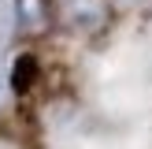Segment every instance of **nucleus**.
I'll return each instance as SVG.
<instances>
[{"instance_id": "nucleus-3", "label": "nucleus", "mask_w": 152, "mask_h": 149, "mask_svg": "<svg viewBox=\"0 0 152 149\" xmlns=\"http://www.w3.org/2000/svg\"><path fill=\"white\" fill-rule=\"evenodd\" d=\"M19 22L30 37H37L41 30L52 26V7L48 0H19Z\"/></svg>"}, {"instance_id": "nucleus-2", "label": "nucleus", "mask_w": 152, "mask_h": 149, "mask_svg": "<svg viewBox=\"0 0 152 149\" xmlns=\"http://www.w3.org/2000/svg\"><path fill=\"white\" fill-rule=\"evenodd\" d=\"M41 60L34 56V52H22L19 60H15V67H11V89L19 97H30V89L41 82Z\"/></svg>"}, {"instance_id": "nucleus-1", "label": "nucleus", "mask_w": 152, "mask_h": 149, "mask_svg": "<svg viewBox=\"0 0 152 149\" xmlns=\"http://www.w3.org/2000/svg\"><path fill=\"white\" fill-rule=\"evenodd\" d=\"M52 7V22L71 34L93 37L108 26L111 19V0H48Z\"/></svg>"}]
</instances>
